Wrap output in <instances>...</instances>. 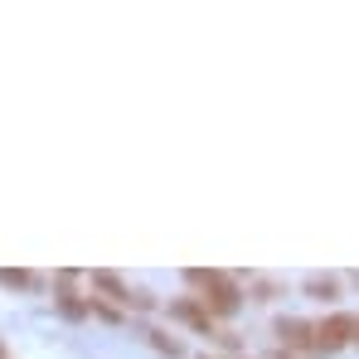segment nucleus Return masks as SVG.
<instances>
[{
    "instance_id": "1",
    "label": "nucleus",
    "mask_w": 359,
    "mask_h": 359,
    "mask_svg": "<svg viewBox=\"0 0 359 359\" xmlns=\"http://www.w3.org/2000/svg\"><path fill=\"white\" fill-rule=\"evenodd\" d=\"M184 282L199 292V301L209 306V316H233L243 306V287L229 277V272H214V267H189Z\"/></svg>"
},
{
    "instance_id": "2",
    "label": "nucleus",
    "mask_w": 359,
    "mask_h": 359,
    "mask_svg": "<svg viewBox=\"0 0 359 359\" xmlns=\"http://www.w3.org/2000/svg\"><path fill=\"white\" fill-rule=\"evenodd\" d=\"M355 340V316H345V311H335V316H325L320 325H316V350L320 355H335L340 345H350Z\"/></svg>"
},
{
    "instance_id": "3",
    "label": "nucleus",
    "mask_w": 359,
    "mask_h": 359,
    "mask_svg": "<svg viewBox=\"0 0 359 359\" xmlns=\"http://www.w3.org/2000/svg\"><path fill=\"white\" fill-rule=\"evenodd\" d=\"M165 311H170V320L189 325V330H199V335H219V330H214V316H209V306H204L199 297H180V301H170Z\"/></svg>"
},
{
    "instance_id": "4",
    "label": "nucleus",
    "mask_w": 359,
    "mask_h": 359,
    "mask_svg": "<svg viewBox=\"0 0 359 359\" xmlns=\"http://www.w3.org/2000/svg\"><path fill=\"white\" fill-rule=\"evenodd\" d=\"M277 340H282V350H316V325H306V320H277Z\"/></svg>"
},
{
    "instance_id": "5",
    "label": "nucleus",
    "mask_w": 359,
    "mask_h": 359,
    "mask_svg": "<svg viewBox=\"0 0 359 359\" xmlns=\"http://www.w3.org/2000/svg\"><path fill=\"white\" fill-rule=\"evenodd\" d=\"M93 292H102V301H121V306H131V297H136L117 272H107V267H102V272H93Z\"/></svg>"
},
{
    "instance_id": "6",
    "label": "nucleus",
    "mask_w": 359,
    "mask_h": 359,
    "mask_svg": "<svg viewBox=\"0 0 359 359\" xmlns=\"http://www.w3.org/2000/svg\"><path fill=\"white\" fill-rule=\"evenodd\" d=\"M68 282H73V277H63V287H59V311L68 316V320H83V316H93V311H88V301H78V292H73Z\"/></svg>"
},
{
    "instance_id": "7",
    "label": "nucleus",
    "mask_w": 359,
    "mask_h": 359,
    "mask_svg": "<svg viewBox=\"0 0 359 359\" xmlns=\"http://www.w3.org/2000/svg\"><path fill=\"white\" fill-rule=\"evenodd\" d=\"M306 297H316V301H340V282H335V277H311V282H306Z\"/></svg>"
},
{
    "instance_id": "8",
    "label": "nucleus",
    "mask_w": 359,
    "mask_h": 359,
    "mask_svg": "<svg viewBox=\"0 0 359 359\" xmlns=\"http://www.w3.org/2000/svg\"><path fill=\"white\" fill-rule=\"evenodd\" d=\"M0 287H10V292H29V287H34V272H10V267H0Z\"/></svg>"
},
{
    "instance_id": "9",
    "label": "nucleus",
    "mask_w": 359,
    "mask_h": 359,
    "mask_svg": "<svg viewBox=\"0 0 359 359\" xmlns=\"http://www.w3.org/2000/svg\"><path fill=\"white\" fill-rule=\"evenodd\" d=\"M88 311H93V316H102V320H121V311H117V306H107L102 297H88Z\"/></svg>"
},
{
    "instance_id": "10",
    "label": "nucleus",
    "mask_w": 359,
    "mask_h": 359,
    "mask_svg": "<svg viewBox=\"0 0 359 359\" xmlns=\"http://www.w3.org/2000/svg\"><path fill=\"white\" fill-rule=\"evenodd\" d=\"M151 345H156V350H165V355H170V359L180 355V340H165L161 330H151Z\"/></svg>"
},
{
    "instance_id": "11",
    "label": "nucleus",
    "mask_w": 359,
    "mask_h": 359,
    "mask_svg": "<svg viewBox=\"0 0 359 359\" xmlns=\"http://www.w3.org/2000/svg\"><path fill=\"white\" fill-rule=\"evenodd\" d=\"M272 359H292V355H287V350H277V355H272Z\"/></svg>"
},
{
    "instance_id": "12",
    "label": "nucleus",
    "mask_w": 359,
    "mask_h": 359,
    "mask_svg": "<svg viewBox=\"0 0 359 359\" xmlns=\"http://www.w3.org/2000/svg\"><path fill=\"white\" fill-rule=\"evenodd\" d=\"M355 345H359V316H355Z\"/></svg>"
},
{
    "instance_id": "13",
    "label": "nucleus",
    "mask_w": 359,
    "mask_h": 359,
    "mask_svg": "<svg viewBox=\"0 0 359 359\" xmlns=\"http://www.w3.org/2000/svg\"><path fill=\"white\" fill-rule=\"evenodd\" d=\"M0 359H5V345H0Z\"/></svg>"
},
{
    "instance_id": "14",
    "label": "nucleus",
    "mask_w": 359,
    "mask_h": 359,
    "mask_svg": "<svg viewBox=\"0 0 359 359\" xmlns=\"http://www.w3.org/2000/svg\"><path fill=\"white\" fill-rule=\"evenodd\" d=\"M204 359H209V355H204Z\"/></svg>"
}]
</instances>
